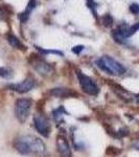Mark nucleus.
Instances as JSON below:
<instances>
[{
    "label": "nucleus",
    "mask_w": 139,
    "mask_h": 157,
    "mask_svg": "<svg viewBox=\"0 0 139 157\" xmlns=\"http://www.w3.org/2000/svg\"><path fill=\"white\" fill-rule=\"evenodd\" d=\"M14 146L22 155H42L45 152V145L39 137L24 135L15 139Z\"/></svg>",
    "instance_id": "1"
},
{
    "label": "nucleus",
    "mask_w": 139,
    "mask_h": 157,
    "mask_svg": "<svg viewBox=\"0 0 139 157\" xmlns=\"http://www.w3.org/2000/svg\"><path fill=\"white\" fill-rule=\"evenodd\" d=\"M97 66L103 71L113 75H121L126 72V68L109 56H103L96 61Z\"/></svg>",
    "instance_id": "2"
},
{
    "label": "nucleus",
    "mask_w": 139,
    "mask_h": 157,
    "mask_svg": "<svg viewBox=\"0 0 139 157\" xmlns=\"http://www.w3.org/2000/svg\"><path fill=\"white\" fill-rule=\"evenodd\" d=\"M32 101L28 98H22L17 100L15 104V114L20 123H24L29 116Z\"/></svg>",
    "instance_id": "3"
},
{
    "label": "nucleus",
    "mask_w": 139,
    "mask_h": 157,
    "mask_svg": "<svg viewBox=\"0 0 139 157\" xmlns=\"http://www.w3.org/2000/svg\"><path fill=\"white\" fill-rule=\"evenodd\" d=\"M77 78H79L80 85L82 87L83 91L89 95H97L100 92V88L96 85V83L91 78L87 77L83 72L77 71Z\"/></svg>",
    "instance_id": "4"
},
{
    "label": "nucleus",
    "mask_w": 139,
    "mask_h": 157,
    "mask_svg": "<svg viewBox=\"0 0 139 157\" xmlns=\"http://www.w3.org/2000/svg\"><path fill=\"white\" fill-rule=\"evenodd\" d=\"M34 126L36 128V130L41 134L44 137H47L49 135L50 132V126L49 123L47 121V118L45 117L43 114L37 113L34 115Z\"/></svg>",
    "instance_id": "5"
},
{
    "label": "nucleus",
    "mask_w": 139,
    "mask_h": 157,
    "mask_svg": "<svg viewBox=\"0 0 139 157\" xmlns=\"http://www.w3.org/2000/svg\"><path fill=\"white\" fill-rule=\"evenodd\" d=\"M36 85V82L32 78H26L24 81H22L21 83H18V84H12L9 85L7 87L9 88L13 91H16V92L19 93H26L28 92L35 87Z\"/></svg>",
    "instance_id": "6"
},
{
    "label": "nucleus",
    "mask_w": 139,
    "mask_h": 157,
    "mask_svg": "<svg viewBox=\"0 0 139 157\" xmlns=\"http://www.w3.org/2000/svg\"><path fill=\"white\" fill-rule=\"evenodd\" d=\"M57 149L61 157H71V150L66 137L59 135L57 137Z\"/></svg>",
    "instance_id": "7"
},
{
    "label": "nucleus",
    "mask_w": 139,
    "mask_h": 157,
    "mask_svg": "<svg viewBox=\"0 0 139 157\" xmlns=\"http://www.w3.org/2000/svg\"><path fill=\"white\" fill-rule=\"evenodd\" d=\"M35 69H36L40 75H45V77L49 75L50 73L54 71V68H52L51 65L47 64V63H45V62H40V61L35 64Z\"/></svg>",
    "instance_id": "8"
},
{
    "label": "nucleus",
    "mask_w": 139,
    "mask_h": 157,
    "mask_svg": "<svg viewBox=\"0 0 139 157\" xmlns=\"http://www.w3.org/2000/svg\"><path fill=\"white\" fill-rule=\"evenodd\" d=\"M50 94L57 98H70L77 95V93L72 92L70 89H66V88H54V89H51Z\"/></svg>",
    "instance_id": "9"
},
{
    "label": "nucleus",
    "mask_w": 139,
    "mask_h": 157,
    "mask_svg": "<svg viewBox=\"0 0 139 157\" xmlns=\"http://www.w3.org/2000/svg\"><path fill=\"white\" fill-rule=\"evenodd\" d=\"M6 39H7V42L9 43V45L13 46L14 48H19V49H25V46L22 45L21 41L17 38L16 36H14V35H6Z\"/></svg>",
    "instance_id": "10"
},
{
    "label": "nucleus",
    "mask_w": 139,
    "mask_h": 157,
    "mask_svg": "<svg viewBox=\"0 0 139 157\" xmlns=\"http://www.w3.org/2000/svg\"><path fill=\"white\" fill-rule=\"evenodd\" d=\"M35 4H36V0H30V1L28 2V6H27L26 10H25L23 13H21V14L19 15V18H20V20H21L22 22H24V21H26V20H27V18H28V16L30 14V12L34 10Z\"/></svg>",
    "instance_id": "11"
},
{
    "label": "nucleus",
    "mask_w": 139,
    "mask_h": 157,
    "mask_svg": "<svg viewBox=\"0 0 139 157\" xmlns=\"http://www.w3.org/2000/svg\"><path fill=\"white\" fill-rule=\"evenodd\" d=\"M0 77L9 80L13 78V70L9 67H0Z\"/></svg>",
    "instance_id": "12"
},
{
    "label": "nucleus",
    "mask_w": 139,
    "mask_h": 157,
    "mask_svg": "<svg viewBox=\"0 0 139 157\" xmlns=\"http://www.w3.org/2000/svg\"><path fill=\"white\" fill-rule=\"evenodd\" d=\"M65 113H66V111L64 110V108L60 107L59 109L54 110L52 114H54V117L55 121H58V123H59V121H63V116H64L63 114H65Z\"/></svg>",
    "instance_id": "13"
},
{
    "label": "nucleus",
    "mask_w": 139,
    "mask_h": 157,
    "mask_svg": "<svg viewBox=\"0 0 139 157\" xmlns=\"http://www.w3.org/2000/svg\"><path fill=\"white\" fill-rule=\"evenodd\" d=\"M102 21H103V23L106 27H110L111 25L113 24V18H112V16L109 14H106L105 16L103 17Z\"/></svg>",
    "instance_id": "14"
},
{
    "label": "nucleus",
    "mask_w": 139,
    "mask_h": 157,
    "mask_svg": "<svg viewBox=\"0 0 139 157\" xmlns=\"http://www.w3.org/2000/svg\"><path fill=\"white\" fill-rule=\"evenodd\" d=\"M7 16V10L4 6H0V20H4Z\"/></svg>",
    "instance_id": "15"
},
{
    "label": "nucleus",
    "mask_w": 139,
    "mask_h": 157,
    "mask_svg": "<svg viewBox=\"0 0 139 157\" xmlns=\"http://www.w3.org/2000/svg\"><path fill=\"white\" fill-rule=\"evenodd\" d=\"M41 52L43 54H54V55H60V56H63V52H59V50H46V49H43V48H38Z\"/></svg>",
    "instance_id": "16"
},
{
    "label": "nucleus",
    "mask_w": 139,
    "mask_h": 157,
    "mask_svg": "<svg viewBox=\"0 0 139 157\" xmlns=\"http://www.w3.org/2000/svg\"><path fill=\"white\" fill-rule=\"evenodd\" d=\"M130 11H131V13H133V14L137 15L139 13V6L137 3H132L130 6Z\"/></svg>",
    "instance_id": "17"
},
{
    "label": "nucleus",
    "mask_w": 139,
    "mask_h": 157,
    "mask_svg": "<svg viewBox=\"0 0 139 157\" xmlns=\"http://www.w3.org/2000/svg\"><path fill=\"white\" fill-rule=\"evenodd\" d=\"M83 49H84V46H83V45H77V46H74L72 48V52L75 55H79Z\"/></svg>",
    "instance_id": "18"
},
{
    "label": "nucleus",
    "mask_w": 139,
    "mask_h": 157,
    "mask_svg": "<svg viewBox=\"0 0 139 157\" xmlns=\"http://www.w3.org/2000/svg\"><path fill=\"white\" fill-rule=\"evenodd\" d=\"M139 29V22L138 23H136V24H134L133 26H131L130 27V37L132 36L133 34H135L136 32Z\"/></svg>",
    "instance_id": "19"
},
{
    "label": "nucleus",
    "mask_w": 139,
    "mask_h": 157,
    "mask_svg": "<svg viewBox=\"0 0 139 157\" xmlns=\"http://www.w3.org/2000/svg\"><path fill=\"white\" fill-rule=\"evenodd\" d=\"M133 147H134L135 149H137V150H139V140L135 141V143L133 144Z\"/></svg>",
    "instance_id": "20"
},
{
    "label": "nucleus",
    "mask_w": 139,
    "mask_h": 157,
    "mask_svg": "<svg viewBox=\"0 0 139 157\" xmlns=\"http://www.w3.org/2000/svg\"><path fill=\"white\" fill-rule=\"evenodd\" d=\"M136 101H137V103L139 104V94L136 95Z\"/></svg>",
    "instance_id": "21"
}]
</instances>
